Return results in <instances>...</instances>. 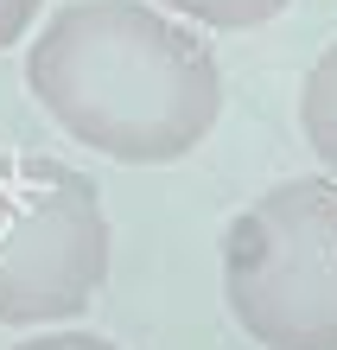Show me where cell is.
<instances>
[{"mask_svg":"<svg viewBox=\"0 0 337 350\" xmlns=\"http://www.w3.org/2000/svg\"><path fill=\"white\" fill-rule=\"evenodd\" d=\"M26 90L77 147L172 166L223 115L217 51L159 0H70L32 32Z\"/></svg>","mask_w":337,"mask_h":350,"instance_id":"obj_1","label":"cell"},{"mask_svg":"<svg viewBox=\"0 0 337 350\" xmlns=\"http://www.w3.org/2000/svg\"><path fill=\"white\" fill-rule=\"evenodd\" d=\"M223 299L261 350H337V185L293 178L229 217Z\"/></svg>","mask_w":337,"mask_h":350,"instance_id":"obj_2","label":"cell"},{"mask_svg":"<svg viewBox=\"0 0 337 350\" xmlns=\"http://www.w3.org/2000/svg\"><path fill=\"white\" fill-rule=\"evenodd\" d=\"M109 211L90 172L51 153H0V325L51 332L109 280Z\"/></svg>","mask_w":337,"mask_h":350,"instance_id":"obj_3","label":"cell"},{"mask_svg":"<svg viewBox=\"0 0 337 350\" xmlns=\"http://www.w3.org/2000/svg\"><path fill=\"white\" fill-rule=\"evenodd\" d=\"M299 134H306V147L319 153V166L337 178V45L319 51V64H312L306 83H299Z\"/></svg>","mask_w":337,"mask_h":350,"instance_id":"obj_4","label":"cell"},{"mask_svg":"<svg viewBox=\"0 0 337 350\" xmlns=\"http://www.w3.org/2000/svg\"><path fill=\"white\" fill-rule=\"evenodd\" d=\"M159 7L191 19V26H210V32H248V26H267L286 0H159Z\"/></svg>","mask_w":337,"mask_h":350,"instance_id":"obj_5","label":"cell"},{"mask_svg":"<svg viewBox=\"0 0 337 350\" xmlns=\"http://www.w3.org/2000/svg\"><path fill=\"white\" fill-rule=\"evenodd\" d=\"M38 7H45V0H0V51H13L19 38L32 32V19H38Z\"/></svg>","mask_w":337,"mask_h":350,"instance_id":"obj_6","label":"cell"},{"mask_svg":"<svg viewBox=\"0 0 337 350\" xmlns=\"http://www.w3.org/2000/svg\"><path fill=\"white\" fill-rule=\"evenodd\" d=\"M13 350H115V344L96 338V332H57V325H51L45 338H19Z\"/></svg>","mask_w":337,"mask_h":350,"instance_id":"obj_7","label":"cell"}]
</instances>
